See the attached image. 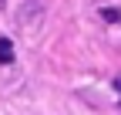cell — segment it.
Masks as SVG:
<instances>
[{"label":"cell","mask_w":121,"mask_h":115,"mask_svg":"<svg viewBox=\"0 0 121 115\" xmlns=\"http://www.w3.org/2000/svg\"><path fill=\"white\" fill-rule=\"evenodd\" d=\"M114 88H118V91H121V75H118V78H114Z\"/></svg>","instance_id":"2"},{"label":"cell","mask_w":121,"mask_h":115,"mask_svg":"<svg viewBox=\"0 0 121 115\" xmlns=\"http://www.w3.org/2000/svg\"><path fill=\"white\" fill-rule=\"evenodd\" d=\"M0 4H4V0H0Z\"/></svg>","instance_id":"3"},{"label":"cell","mask_w":121,"mask_h":115,"mask_svg":"<svg viewBox=\"0 0 121 115\" xmlns=\"http://www.w3.org/2000/svg\"><path fill=\"white\" fill-rule=\"evenodd\" d=\"M13 61V44L7 37H0V64H10Z\"/></svg>","instance_id":"1"}]
</instances>
